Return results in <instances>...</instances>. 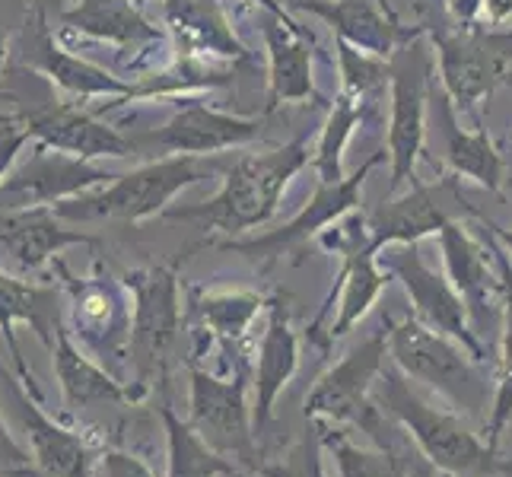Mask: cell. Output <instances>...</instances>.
Returning a JSON list of instances; mask_svg holds the SVG:
<instances>
[{
	"label": "cell",
	"instance_id": "obj_1",
	"mask_svg": "<svg viewBox=\"0 0 512 477\" xmlns=\"http://www.w3.org/2000/svg\"><path fill=\"white\" fill-rule=\"evenodd\" d=\"M373 401L401 423L420 455L446 477H484L497 468V449L481 443L458 411L436 408L411 388L395 363H385L373 385Z\"/></svg>",
	"mask_w": 512,
	"mask_h": 477
},
{
	"label": "cell",
	"instance_id": "obj_2",
	"mask_svg": "<svg viewBox=\"0 0 512 477\" xmlns=\"http://www.w3.org/2000/svg\"><path fill=\"white\" fill-rule=\"evenodd\" d=\"M309 163L306 137H296L268 153H245L223 175V188L207 204L169 210V220H198L204 229L245 233L274 217L293 175Z\"/></svg>",
	"mask_w": 512,
	"mask_h": 477
},
{
	"label": "cell",
	"instance_id": "obj_3",
	"mask_svg": "<svg viewBox=\"0 0 512 477\" xmlns=\"http://www.w3.org/2000/svg\"><path fill=\"white\" fill-rule=\"evenodd\" d=\"M388 357L411 382L446 398L452 411L487 427L497 388H490L487 366L474 360L458 341L423 325L420 318H408L388 331Z\"/></svg>",
	"mask_w": 512,
	"mask_h": 477
},
{
	"label": "cell",
	"instance_id": "obj_4",
	"mask_svg": "<svg viewBox=\"0 0 512 477\" xmlns=\"http://www.w3.org/2000/svg\"><path fill=\"white\" fill-rule=\"evenodd\" d=\"M226 169L229 166H223L220 159L207 156H166L128 175H115L105 188L61 201L55 210L67 220H144L160 214L182 188Z\"/></svg>",
	"mask_w": 512,
	"mask_h": 477
},
{
	"label": "cell",
	"instance_id": "obj_5",
	"mask_svg": "<svg viewBox=\"0 0 512 477\" xmlns=\"http://www.w3.org/2000/svg\"><path fill=\"white\" fill-rule=\"evenodd\" d=\"M388 334L369 331L360 344H353L341 363H334L328 373L309 388L306 417L312 423H357L369 436L382 443L385 411L373 401V385L385 369Z\"/></svg>",
	"mask_w": 512,
	"mask_h": 477
},
{
	"label": "cell",
	"instance_id": "obj_6",
	"mask_svg": "<svg viewBox=\"0 0 512 477\" xmlns=\"http://www.w3.org/2000/svg\"><path fill=\"white\" fill-rule=\"evenodd\" d=\"M379 264L388 277L401 280V287L414 303V312L423 325H430L433 331L458 341L478 363L484 366L497 363V357L487 350V344L474 334L465 299L452 287L449 274L443 277L439 271H433L430 264L423 261L417 242H395L385 255H379Z\"/></svg>",
	"mask_w": 512,
	"mask_h": 477
},
{
	"label": "cell",
	"instance_id": "obj_7",
	"mask_svg": "<svg viewBox=\"0 0 512 477\" xmlns=\"http://www.w3.org/2000/svg\"><path fill=\"white\" fill-rule=\"evenodd\" d=\"M392 125H388V159H392V182L388 194H395L404 182L414 179L417 156L423 150V128H427V102L433 77V51L423 42V32L404 42L392 58Z\"/></svg>",
	"mask_w": 512,
	"mask_h": 477
},
{
	"label": "cell",
	"instance_id": "obj_8",
	"mask_svg": "<svg viewBox=\"0 0 512 477\" xmlns=\"http://www.w3.org/2000/svg\"><path fill=\"white\" fill-rule=\"evenodd\" d=\"M325 245H334L338 252H344V268L334 280V287L328 290L325 303L315 315V322L309 325V341L328 347L338 338L363 322V315L376 306V299L382 296L388 274L379 264V249L369 242L366 220L360 229H344L338 239H325Z\"/></svg>",
	"mask_w": 512,
	"mask_h": 477
},
{
	"label": "cell",
	"instance_id": "obj_9",
	"mask_svg": "<svg viewBox=\"0 0 512 477\" xmlns=\"http://www.w3.org/2000/svg\"><path fill=\"white\" fill-rule=\"evenodd\" d=\"M439 245H443L446 274L452 280V287L465 299L471 328L493 353L490 341L503 334V309H506L503 274L500 271L493 274L490 255L484 252V245L474 239L462 223L449 220L439 229Z\"/></svg>",
	"mask_w": 512,
	"mask_h": 477
},
{
	"label": "cell",
	"instance_id": "obj_10",
	"mask_svg": "<svg viewBox=\"0 0 512 477\" xmlns=\"http://www.w3.org/2000/svg\"><path fill=\"white\" fill-rule=\"evenodd\" d=\"M112 179L115 175L93 166V159H80L51 150L45 144H35L26 163H13L7 179L0 182V210L61 204L83 191L109 185Z\"/></svg>",
	"mask_w": 512,
	"mask_h": 477
},
{
	"label": "cell",
	"instance_id": "obj_11",
	"mask_svg": "<svg viewBox=\"0 0 512 477\" xmlns=\"http://www.w3.org/2000/svg\"><path fill=\"white\" fill-rule=\"evenodd\" d=\"M191 420L201 430L217 452H233L239 462H255V417L249 401H245V388H249V366L239 363L236 373L229 379H217L210 373L194 369L191 376Z\"/></svg>",
	"mask_w": 512,
	"mask_h": 477
},
{
	"label": "cell",
	"instance_id": "obj_12",
	"mask_svg": "<svg viewBox=\"0 0 512 477\" xmlns=\"http://www.w3.org/2000/svg\"><path fill=\"white\" fill-rule=\"evenodd\" d=\"M439 55V77L446 96L462 115H474L478 102L493 93L512 61V35H446L430 32Z\"/></svg>",
	"mask_w": 512,
	"mask_h": 477
},
{
	"label": "cell",
	"instance_id": "obj_13",
	"mask_svg": "<svg viewBox=\"0 0 512 477\" xmlns=\"http://www.w3.org/2000/svg\"><path fill=\"white\" fill-rule=\"evenodd\" d=\"M382 159H385V153H373L357 172L347 175V179H341V182H322L319 188H315L312 201L303 210H299V214L287 226L271 229V233H264L258 239H249V242H226L223 249L258 258V261H277L280 255H287L290 249H296V245H303L312 236H319L328 223H338L347 214H353L357 204H360V191H363L366 175L373 172L382 163Z\"/></svg>",
	"mask_w": 512,
	"mask_h": 477
},
{
	"label": "cell",
	"instance_id": "obj_14",
	"mask_svg": "<svg viewBox=\"0 0 512 477\" xmlns=\"http://www.w3.org/2000/svg\"><path fill=\"white\" fill-rule=\"evenodd\" d=\"M261 134V121L255 118H236L217 109H207L201 102L179 105L163 128L131 137L134 147H156L172 156H214L220 150L245 147Z\"/></svg>",
	"mask_w": 512,
	"mask_h": 477
},
{
	"label": "cell",
	"instance_id": "obj_15",
	"mask_svg": "<svg viewBox=\"0 0 512 477\" xmlns=\"http://www.w3.org/2000/svg\"><path fill=\"white\" fill-rule=\"evenodd\" d=\"M23 128L35 144H45L51 150H61L80 159H102V156H134V140L118 134L105 121L93 118L90 112L77 109L70 102H51L45 109L23 118Z\"/></svg>",
	"mask_w": 512,
	"mask_h": 477
},
{
	"label": "cell",
	"instance_id": "obj_16",
	"mask_svg": "<svg viewBox=\"0 0 512 477\" xmlns=\"http://www.w3.org/2000/svg\"><path fill=\"white\" fill-rule=\"evenodd\" d=\"M32 20L39 29H35V45H32V55L26 58V64L32 70H39L42 77H48L61 93L74 96V99H105V96L109 99L112 96L131 99V96H137V90L131 83L112 77L105 67L86 61L80 55H70V51L45 26L42 4H35Z\"/></svg>",
	"mask_w": 512,
	"mask_h": 477
},
{
	"label": "cell",
	"instance_id": "obj_17",
	"mask_svg": "<svg viewBox=\"0 0 512 477\" xmlns=\"http://www.w3.org/2000/svg\"><path fill=\"white\" fill-rule=\"evenodd\" d=\"M299 366V338L290 325V312L284 309V299H271L268 303V322L258 344V363H255V430L261 433L274 417V404L284 395L293 373Z\"/></svg>",
	"mask_w": 512,
	"mask_h": 477
},
{
	"label": "cell",
	"instance_id": "obj_18",
	"mask_svg": "<svg viewBox=\"0 0 512 477\" xmlns=\"http://www.w3.org/2000/svg\"><path fill=\"white\" fill-rule=\"evenodd\" d=\"M58 20L64 32L121 48H147L163 39V29L153 26L134 0H74L58 10Z\"/></svg>",
	"mask_w": 512,
	"mask_h": 477
},
{
	"label": "cell",
	"instance_id": "obj_19",
	"mask_svg": "<svg viewBox=\"0 0 512 477\" xmlns=\"http://www.w3.org/2000/svg\"><path fill=\"white\" fill-rule=\"evenodd\" d=\"M449 220L452 217H449L446 204L439 201V194L423 185L414 175L408 194H401V198H392V201H382L373 214L366 217V233H369V242L382 252L385 245L420 242L423 236H433Z\"/></svg>",
	"mask_w": 512,
	"mask_h": 477
},
{
	"label": "cell",
	"instance_id": "obj_20",
	"mask_svg": "<svg viewBox=\"0 0 512 477\" xmlns=\"http://www.w3.org/2000/svg\"><path fill=\"white\" fill-rule=\"evenodd\" d=\"M166 23L188 58H233L245 61L249 51L236 39L220 0H163Z\"/></svg>",
	"mask_w": 512,
	"mask_h": 477
},
{
	"label": "cell",
	"instance_id": "obj_21",
	"mask_svg": "<svg viewBox=\"0 0 512 477\" xmlns=\"http://www.w3.org/2000/svg\"><path fill=\"white\" fill-rule=\"evenodd\" d=\"M293 10L319 16L341 42L379 58H392L401 39L398 23L388 20L376 0H293Z\"/></svg>",
	"mask_w": 512,
	"mask_h": 477
},
{
	"label": "cell",
	"instance_id": "obj_22",
	"mask_svg": "<svg viewBox=\"0 0 512 477\" xmlns=\"http://www.w3.org/2000/svg\"><path fill=\"white\" fill-rule=\"evenodd\" d=\"M261 29H264V42H268V61H271V77H268L271 105L312 99L315 96L312 51L306 42V32L299 29L287 13H268Z\"/></svg>",
	"mask_w": 512,
	"mask_h": 477
},
{
	"label": "cell",
	"instance_id": "obj_23",
	"mask_svg": "<svg viewBox=\"0 0 512 477\" xmlns=\"http://www.w3.org/2000/svg\"><path fill=\"white\" fill-rule=\"evenodd\" d=\"M134 290V350L144 363H156L179 328V284L172 271L156 268L150 274H134Z\"/></svg>",
	"mask_w": 512,
	"mask_h": 477
},
{
	"label": "cell",
	"instance_id": "obj_24",
	"mask_svg": "<svg viewBox=\"0 0 512 477\" xmlns=\"http://www.w3.org/2000/svg\"><path fill=\"white\" fill-rule=\"evenodd\" d=\"M70 242H90V239L83 233H67L58 223V210L48 207L0 210V245L23 268H39L45 258H51Z\"/></svg>",
	"mask_w": 512,
	"mask_h": 477
},
{
	"label": "cell",
	"instance_id": "obj_25",
	"mask_svg": "<svg viewBox=\"0 0 512 477\" xmlns=\"http://www.w3.org/2000/svg\"><path fill=\"white\" fill-rule=\"evenodd\" d=\"M439 118H443V134H446V159L458 175H468L478 185L500 191L503 182V159L493 147L487 131H462L455 121V105L439 99Z\"/></svg>",
	"mask_w": 512,
	"mask_h": 477
},
{
	"label": "cell",
	"instance_id": "obj_26",
	"mask_svg": "<svg viewBox=\"0 0 512 477\" xmlns=\"http://www.w3.org/2000/svg\"><path fill=\"white\" fill-rule=\"evenodd\" d=\"M268 306L252 290H229V293H207L194 303V315L201 318L204 328L220 338L223 344L242 341V334L252 328V322Z\"/></svg>",
	"mask_w": 512,
	"mask_h": 477
},
{
	"label": "cell",
	"instance_id": "obj_27",
	"mask_svg": "<svg viewBox=\"0 0 512 477\" xmlns=\"http://www.w3.org/2000/svg\"><path fill=\"white\" fill-rule=\"evenodd\" d=\"M497 264L503 274V293H506V309H503V334H500V357H497V392H493V411L487 420V446L497 449L506 423L512 420V258L506 252H497Z\"/></svg>",
	"mask_w": 512,
	"mask_h": 477
},
{
	"label": "cell",
	"instance_id": "obj_28",
	"mask_svg": "<svg viewBox=\"0 0 512 477\" xmlns=\"http://www.w3.org/2000/svg\"><path fill=\"white\" fill-rule=\"evenodd\" d=\"M366 105L363 99L350 96V93H338L331 105V115L325 121V131L319 140V150H315V169H319V179L322 182H341V159H344V147L353 134V128L360 125L366 118Z\"/></svg>",
	"mask_w": 512,
	"mask_h": 477
},
{
	"label": "cell",
	"instance_id": "obj_29",
	"mask_svg": "<svg viewBox=\"0 0 512 477\" xmlns=\"http://www.w3.org/2000/svg\"><path fill=\"white\" fill-rule=\"evenodd\" d=\"M325 446L334 452V465H338V477H408L404 465L388 449H366L350 443L344 433H322Z\"/></svg>",
	"mask_w": 512,
	"mask_h": 477
},
{
	"label": "cell",
	"instance_id": "obj_30",
	"mask_svg": "<svg viewBox=\"0 0 512 477\" xmlns=\"http://www.w3.org/2000/svg\"><path fill=\"white\" fill-rule=\"evenodd\" d=\"M172 433V477H217V474H236L226 458L201 443L188 427L169 417Z\"/></svg>",
	"mask_w": 512,
	"mask_h": 477
},
{
	"label": "cell",
	"instance_id": "obj_31",
	"mask_svg": "<svg viewBox=\"0 0 512 477\" xmlns=\"http://www.w3.org/2000/svg\"><path fill=\"white\" fill-rule=\"evenodd\" d=\"M338 61H341V90L363 102L382 90L385 77H392L388 58L369 55V51H360L341 39H338Z\"/></svg>",
	"mask_w": 512,
	"mask_h": 477
},
{
	"label": "cell",
	"instance_id": "obj_32",
	"mask_svg": "<svg viewBox=\"0 0 512 477\" xmlns=\"http://www.w3.org/2000/svg\"><path fill=\"white\" fill-rule=\"evenodd\" d=\"M322 430L309 427L306 436L296 446H290L277 462H258V477H325V462H322Z\"/></svg>",
	"mask_w": 512,
	"mask_h": 477
},
{
	"label": "cell",
	"instance_id": "obj_33",
	"mask_svg": "<svg viewBox=\"0 0 512 477\" xmlns=\"http://www.w3.org/2000/svg\"><path fill=\"white\" fill-rule=\"evenodd\" d=\"M121 318V299L109 287H83L77 296V322L90 334H109Z\"/></svg>",
	"mask_w": 512,
	"mask_h": 477
},
{
	"label": "cell",
	"instance_id": "obj_34",
	"mask_svg": "<svg viewBox=\"0 0 512 477\" xmlns=\"http://www.w3.org/2000/svg\"><path fill=\"white\" fill-rule=\"evenodd\" d=\"M35 299H39V293L16 284V280L4 277L0 274V322H13V318H29L32 309H35Z\"/></svg>",
	"mask_w": 512,
	"mask_h": 477
},
{
	"label": "cell",
	"instance_id": "obj_35",
	"mask_svg": "<svg viewBox=\"0 0 512 477\" xmlns=\"http://www.w3.org/2000/svg\"><path fill=\"white\" fill-rule=\"evenodd\" d=\"M26 140H29V134H26V128H23V121H13V125H4V128H0V182L7 179V172L13 169L16 156L23 153Z\"/></svg>",
	"mask_w": 512,
	"mask_h": 477
},
{
	"label": "cell",
	"instance_id": "obj_36",
	"mask_svg": "<svg viewBox=\"0 0 512 477\" xmlns=\"http://www.w3.org/2000/svg\"><path fill=\"white\" fill-rule=\"evenodd\" d=\"M481 10L490 23H506L512 16V0H481Z\"/></svg>",
	"mask_w": 512,
	"mask_h": 477
},
{
	"label": "cell",
	"instance_id": "obj_37",
	"mask_svg": "<svg viewBox=\"0 0 512 477\" xmlns=\"http://www.w3.org/2000/svg\"><path fill=\"white\" fill-rule=\"evenodd\" d=\"M115 468H118V477H153L147 468H140V465L128 462V458H118Z\"/></svg>",
	"mask_w": 512,
	"mask_h": 477
},
{
	"label": "cell",
	"instance_id": "obj_38",
	"mask_svg": "<svg viewBox=\"0 0 512 477\" xmlns=\"http://www.w3.org/2000/svg\"><path fill=\"white\" fill-rule=\"evenodd\" d=\"M7 55H10V32L4 23H0V70H4V64H7Z\"/></svg>",
	"mask_w": 512,
	"mask_h": 477
},
{
	"label": "cell",
	"instance_id": "obj_39",
	"mask_svg": "<svg viewBox=\"0 0 512 477\" xmlns=\"http://www.w3.org/2000/svg\"><path fill=\"white\" fill-rule=\"evenodd\" d=\"M493 233H497V239L506 245V255L512 258V229H500V226H493Z\"/></svg>",
	"mask_w": 512,
	"mask_h": 477
},
{
	"label": "cell",
	"instance_id": "obj_40",
	"mask_svg": "<svg viewBox=\"0 0 512 477\" xmlns=\"http://www.w3.org/2000/svg\"><path fill=\"white\" fill-rule=\"evenodd\" d=\"M255 4H258L261 10H268V13H284V7H280L277 0H255Z\"/></svg>",
	"mask_w": 512,
	"mask_h": 477
},
{
	"label": "cell",
	"instance_id": "obj_41",
	"mask_svg": "<svg viewBox=\"0 0 512 477\" xmlns=\"http://www.w3.org/2000/svg\"><path fill=\"white\" fill-rule=\"evenodd\" d=\"M376 4L385 10V16H388V20H395L398 23V16H395V10H392V0H376Z\"/></svg>",
	"mask_w": 512,
	"mask_h": 477
},
{
	"label": "cell",
	"instance_id": "obj_42",
	"mask_svg": "<svg viewBox=\"0 0 512 477\" xmlns=\"http://www.w3.org/2000/svg\"><path fill=\"white\" fill-rule=\"evenodd\" d=\"M4 125H13V118H7L4 112H0V128H4Z\"/></svg>",
	"mask_w": 512,
	"mask_h": 477
},
{
	"label": "cell",
	"instance_id": "obj_43",
	"mask_svg": "<svg viewBox=\"0 0 512 477\" xmlns=\"http://www.w3.org/2000/svg\"><path fill=\"white\" fill-rule=\"evenodd\" d=\"M32 4H42V0H32Z\"/></svg>",
	"mask_w": 512,
	"mask_h": 477
}]
</instances>
